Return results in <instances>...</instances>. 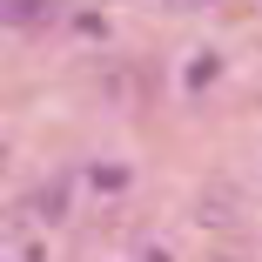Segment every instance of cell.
I'll list each match as a JSON object with an SVG mask.
<instances>
[{
  "instance_id": "cell-2",
  "label": "cell",
  "mask_w": 262,
  "mask_h": 262,
  "mask_svg": "<svg viewBox=\"0 0 262 262\" xmlns=\"http://www.w3.org/2000/svg\"><path fill=\"white\" fill-rule=\"evenodd\" d=\"M141 262H175V255H168V249H148V255H141Z\"/></svg>"
},
{
  "instance_id": "cell-3",
  "label": "cell",
  "mask_w": 262,
  "mask_h": 262,
  "mask_svg": "<svg viewBox=\"0 0 262 262\" xmlns=\"http://www.w3.org/2000/svg\"><path fill=\"white\" fill-rule=\"evenodd\" d=\"M0 162H7V141H0Z\"/></svg>"
},
{
  "instance_id": "cell-1",
  "label": "cell",
  "mask_w": 262,
  "mask_h": 262,
  "mask_svg": "<svg viewBox=\"0 0 262 262\" xmlns=\"http://www.w3.org/2000/svg\"><path fill=\"white\" fill-rule=\"evenodd\" d=\"M0 20H20V27H34V20H47V0H0Z\"/></svg>"
}]
</instances>
